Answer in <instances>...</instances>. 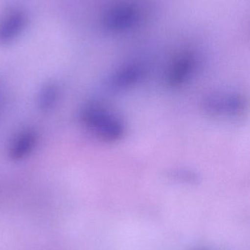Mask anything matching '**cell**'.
<instances>
[{
	"label": "cell",
	"mask_w": 250,
	"mask_h": 250,
	"mask_svg": "<svg viewBox=\"0 0 250 250\" xmlns=\"http://www.w3.org/2000/svg\"><path fill=\"white\" fill-rule=\"evenodd\" d=\"M79 121L90 135L104 142H118L126 135L124 120L99 103L91 102L84 105L79 113Z\"/></svg>",
	"instance_id": "cell-1"
},
{
	"label": "cell",
	"mask_w": 250,
	"mask_h": 250,
	"mask_svg": "<svg viewBox=\"0 0 250 250\" xmlns=\"http://www.w3.org/2000/svg\"><path fill=\"white\" fill-rule=\"evenodd\" d=\"M144 6L138 0H120L110 6L102 17L103 28L109 33L122 34L135 29L145 17Z\"/></svg>",
	"instance_id": "cell-2"
},
{
	"label": "cell",
	"mask_w": 250,
	"mask_h": 250,
	"mask_svg": "<svg viewBox=\"0 0 250 250\" xmlns=\"http://www.w3.org/2000/svg\"><path fill=\"white\" fill-rule=\"evenodd\" d=\"M202 108L204 112L213 117H233L243 111L245 100L235 92H214L204 98Z\"/></svg>",
	"instance_id": "cell-3"
},
{
	"label": "cell",
	"mask_w": 250,
	"mask_h": 250,
	"mask_svg": "<svg viewBox=\"0 0 250 250\" xmlns=\"http://www.w3.org/2000/svg\"><path fill=\"white\" fill-rule=\"evenodd\" d=\"M198 59L189 51L179 53L172 61L167 70L166 82L170 87H182L187 83L196 73Z\"/></svg>",
	"instance_id": "cell-4"
},
{
	"label": "cell",
	"mask_w": 250,
	"mask_h": 250,
	"mask_svg": "<svg viewBox=\"0 0 250 250\" xmlns=\"http://www.w3.org/2000/svg\"><path fill=\"white\" fill-rule=\"evenodd\" d=\"M145 74L146 70L142 64L129 63L110 73L106 79V86L113 92H123L140 83Z\"/></svg>",
	"instance_id": "cell-5"
},
{
	"label": "cell",
	"mask_w": 250,
	"mask_h": 250,
	"mask_svg": "<svg viewBox=\"0 0 250 250\" xmlns=\"http://www.w3.org/2000/svg\"><path fill=\"white\" fill-rule=\"evenodd\" d=\"M26 23L22 10L12 8L0 16V45H6L16 39L22 33Z\"/></svg>",
	"instance_id": "cell-6"
},
{
	"label": "cell",
	"mask_w": 250,
	"mask_h": 250,
	"mask_svg": "<svg viewBox=\"0 0 250 250\" xmlns=\"http://www.w3.org/2000/svg\"><path fill=\"white\" fill-rule=\"evenodd\" d=\"M38 144V135L32 129H23L13 135L9 143L7 154L13 161H21L29 157Z\"/></svg>",
	"instance_id": "cell-7"
},
{
	"label": "cell",
	"mask_w": 250,
	"mask_h": 250,
	"mask_svg": "<svg viewBox=\"0 0 250 250\" xmlns=\"http://www.w3.org/2000/svg\"><path fill=\"white\" fill-rule=\"evenodd\" d=\"M60 96V89L57 84L48 83L44 85L38 94V108L43 112L52 111L57 106Z\"/></svg>",
	"instance_id": "cell-8"
},
{
	"label": "cell",
	"mask_w": 250,
	"mask_h": 250,
	"mask_svg": "<svg viewBox=\"0 0 250 250\" xmlns=\"http://www.w3.org/2000/svg\"><path fill=\"white\" fill-rule=\"evenodd\" d=\"M167 177L176 183L183 185H196L201 181V174L190 168H176L167 173Z\"/></svg>",
	"instance_id": "cell-9"
}]
</instances>
